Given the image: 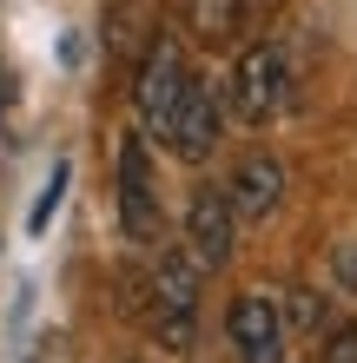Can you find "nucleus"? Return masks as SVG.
Instances as JSON below:
<instances>
[{"mask_svg": "<svg viewBox=\"0 0 357 363\" xmlns=\"http://www.w3.org/2000/svg\"><path fill=\"white\" fill-rule=\"evenodd\" d=\"M113 185H119V231H126L133 245H159V185H153V152H145V133H119Z\"/></svg>", "mask_w": 357, "mask_h": 363, "instance_id": "3", "label": "nucleus"}, {"mask_svg": "<svg viewBox=\"0 0 357 363\" xmlns=\"http://www.w3.org/2000/svg\"><path fill=\"white\" fill-rule=\"evenodd\" d=\"M60 191H67V165H53V179H47V191H40V205H33V218H27L33 231H40V225L53 218V205H60Z\"/></svg>", "mask_w": 357, "mask_h": 363, "instance_id": "11", "label": "nucleus"}, {"mask_svg": "<svg viewBox=\"0 0 357 363\" xmlns=\"http://www.w3.org/2000/svg\"><path fill=\"white\" fill-rule=\"evenodd\" d=\"M238 245V211L225 199V185H199L192 205H185V251H192L199 271H225Z\"/></svg>", "mask_w": 357, "mask_h": 363, "instance_id": "6", "label": "nucleus"}, {"mask_svg": "<svg viewBox=\"0 0 357 363\" xmlns=\"http://www.w3.org/2000/svg\"><path fill=\"white\" fill-rule=\"evenodd\" d=\"M199 264H192V251H159V264L153 277H145V324H153V337L165 350H192V337H199Z\"/></svg>", "mask_w": 357, "mask_h": 363, "instance_id": "2", "label": "nucleus"}, {"mask_svg": "<svg viewBox=\"0 0 357 363\" xmlns=\"http://www.w3.org/2000/svg\"><path fill=\"white\" fill-rule=\"evenodd\" d=\"M225 337L238 363H291V324L271 291H238L225 311Z\"/></svg>", "mask_w": 357, "mask_h": 363, "instance_id": "4", "label": "nucleus"}, {"mask_svg": "<svg viewBox=\"0 0 357 363\" xmlns=\"http://www.w3.org/2000/svg\"><path fill=\"white\" fill-rule=\"evenodd\" d=\"M225 199H232L238 225L271 218V211H278V199H285V165L271 159V152H245V159L232 165V179H225Z\"/></svg>", "mask_w": 357, "mask_h": 363, "instance_id": "8", "label": "nucleus"}, {"mask_svg": "<svg viewBox=\"0 0 357 363\" xmlns=\"http://www.w3.org/2000/svg\"><path fill=\"white\" fill-rule=\"evenodd\" d=\"M219 125H225V106H219V93L192 73V86H185V99H179V113H172V125H165L159 145H165L172 159L199 165V159L219 152Z\"/></svg>", "mask_w": 357, "mask_h": 363, "instance_id": "7", "label": "nucleus"}, {"mask_svg": "<svg viewBox=\"0 0 357 363\" xmlns=\"http://www.w3.org/2000/svg\"><path fill=\"white\" fill-rule=\"evenodd\" d=\"M133 363H145V357H133Z\"/></svg>", "mask_w": 357, "mask_h": 363, "instance_id": "12", "label": "nucleus"}, {"mask_svg": "<svg viewBox=\"0 0 357 363\" xmlns=\"http://www.w3.org/2000/svg\"><path fill=\"white\" fill-rule=\"evenodd\" d=\"M185 86H192V60H185L172 40H153V53H145V67L133 79V99H139V125L145 139H165V125H172Z\"/></svg>", "mask_w": 357, "mask_h": 363, "instance_id": "5", "label": "nucleus"}, {"mask_svg": "<svg viewBox=\"0 0 357 363\" xmlns=\"http://www.w3.org/2000/svg\"><path fill=\"white\" fill-rule=\"evenodd\" d=\"M258 20V0H192V33L199 47H238Z\"/></svg>", "mask_w": 357, "mask_h": 363, "instance_id": "9", "label": "nucleus"}, {"mask_svg": "<svg viewBox=\"0 0 357 363\" xmlns=\"http://www.w3.org/2000/svg\"><path fill=\"white\" fill-rule=\"evenodd\" d=\"M318 363H357V317H344L338 330H324V350Z\"/></svg>", "mask_w": 357, "mask_h": 363, "instance_id": "10", "label": "nucleus"}, {"mask_svg": "<svg viewBox=\"0 0 357 363\" xmlns=\"http://www.w3.org/2000/svg\"><path fill=\"white\" fill-rule=\"evenodd\" d=\"M225 113H232L238 125H265L278 119L291 106V53L278 47V40H245L232 73H225Z\"/></svg>", "mask_w": 357, "mask_h": 363, "instance_id": "1", "label": "nucleus"}]
</instances>
